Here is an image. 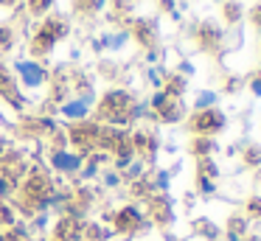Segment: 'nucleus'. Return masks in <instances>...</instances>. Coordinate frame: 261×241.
I'll return each instance as SVG.
<instances>
[{
	"label": "nucleus",
	"mask_w": 261,
	"mask_h": 241,
	"mask_svg": "<svg viewBox=\"0 0 261 241\" xmlns=\"http://www.w3.org/2000/svg\"><path fill=\"white\" fill-rule=\"evenodd\" d=\"M222 115L219 112H202V115L194 118V129H199V132H216V129H222Z\"/></svg>",
	"instance_id": "1"
},
{
	"label": "nucleus",
	"mask_w": 261,
	"mask_h": 241,
	"mask_svg": "<svg viewBox=\"0 0 261 241\" xmlns=\"http://www.w3.org/2000/svg\"><path fill=\"white\" fill-rule=\"evenodd\" d=\"M20 73H23V82L29 84V87H37V84L42 82V70L37 65H25L23 62V65H20Z\"/></svg>",
	"instance_id": "2"
},
{
	"label": "nucleus",
	"mask_w": 261,
	"mask_h": 241,
	"mask_svg": "<svg viewBox=\"0 0 261 241\" xmlns=\"http://www.w3.org/2000/svg\"><path fill=\"white\" fill-rule=\"evenodd\" d=\"M85 110H87L85 101H76V104H68V106H65V115H70V118H82V115H85Z\"/></svg>",
	"instance_id": "3"
},
{
	"label": "nucleus",
	"mask_w": 261,
	"mask_h": 241,
	"mask_svg": "<svg viewBox=\"0 0 261 241\" xmlns=\"http://www.w3.org/2000/svg\"><path fill=\"white\" fill-rule=\"evenodd\" d=\"M54 163H57L59 168H76V163H79V160H76V157H68V154H57V157H54Z\"/></svg>",
	"instance_id": "4"
},
{
	"label": "nucleus",
	"mask_w": 261,
	"mask_h": 241,
	"mask_svg": "<svg viewBox=\"0 0 261 241\" xmlns=\"http://www.w3.org/2000/svg\"><path fill=\"white\" fill-rule=\"evenodd\" d=\"M225 14H227V20H236V17H239V6L236 3H227Z\"/></svg>",
	"instance_id": "5"
},
{
	"label": "nucleus",
	"mask_w": 261,
	"mask_h": 241,
	"mask_svg": "<svg viewBox=\"0 0 261 241\" xmlns=\"http://www.w3.org/2000/svg\"><path fill=\"white\" fill-rule=\"evenodd\" d=\"M214 98H216L214 93H202V95H199V101H197V104H199V106H205V104H214Z\"/></svg>",
	"instance_id": "6"
},
{
	"label": "nucleus",
	"mask_w": 261,
	"mask_h": 241,
	"mask_svg": "<svg viewBox=\"0 0 261 241\" xmlns=\"http://www.w3.org/2000/svg\"><path fill=\"white\" fill-rule=\"evenodd\" d=\"M250 87H253V93H261V82H258V78H255V82L250 84Z\"/></svg>",
	"instance_id": "7"
}]
</instances>
